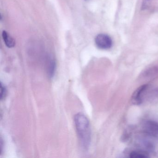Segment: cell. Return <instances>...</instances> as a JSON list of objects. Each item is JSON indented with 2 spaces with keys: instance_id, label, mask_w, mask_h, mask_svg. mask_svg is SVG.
<instances>
[{
  "instance_id": "6",
  "label": "cell",
  "mask_w": 158,
  "mask_h": 158,
  "mask_svg": "<svg viewBox=\"0 0 158 158\" xmlns=\"http://www.w3.org/2000/svg\"><path fill=\"white\" fill-rule=\"evenodd\" d=\"M148 152L144 151H134L130 153V157L131 158H148Z\"/></svg>"
},
{
  "instance_id": "7",
  "label": "cell",
  "mask_w": 158,
  "mask_h": 158,
  "mask_svg": "<svg viewBox=\"0 0 158 158\" xmlns=\"http://www.w3.org/2000/svg\"><path fill=\"white\" fill-rule=\"evenodd\" d=\"M55 61L52 59H50L49 61L48 65V73L50 77H52L53 76L55 70Z\"/></svg>"
},
{
  "instance_id": "8",
  "label": "cell",
  "mask_w": 158,
  "mask_h": 158,
  "mask_svg": "<svg viewBox=\"0 0 158 158\" xmlns=\"http://www.w3.org/2000/svg\"><path fill=\"white\" fill-rule=\"evenodd\" d=\"M6 92V88L4 86L2 85V83H1V98L2 99L4 98Z\"/></svg>"
},
{
  "instance_id": "1",
  "label": "cell",
  "mask_w": 158,
  "mask_h": 158,
  "mask_svg": "<svg viewBox=\"0 0 158 158\" xmlns=\"http://www.w3.org/2000/svg\"><path fill=\"white\" fill-rule=\"evenodd\" d=\"M74 123L77 135L82 147L88 148L91 141V129L88 119L82 113H77L74 117Z\"/></svg>"
},
{
  "instance_id": "4",
  "label": "cell",
  "mask_w": 158,
  "mask_h": 158,
  "mask_svg": "<svg viewBox=\"0 0 158 158\" xmlns=\"http://www.w3.org/2000/svg\"><path fill=\"white\" fill-rule=\"evenodd\" d=\"M148 85H143L139 87L133 93L132 97V103L135 105H139L142 102V98Z\"/></svg>"
},
{
  "instance_id": "3",
  "label": "cell",
  "mask_w": 158,
  "mask_h": 158,
  "mask_svg": "<svg viewBox=\"0 0 158 158\" xmlns=\"http://www.w3.org/2000/svg\"><path fill=\"white\" fill-rule=\"evenodd\" d=\"M143 132L149 135L156 136L158 135V123L155 121L147 120L142 126Z\"/></svg>"
},
{
  "instance_id": "2",
  "label": "cell",
  "mask_w": 158,
  "mask_h": 158,
  "mask_svg": "<svg viewBox=\"0 0 158 158\" xmlns=\"http://www.w3.org/2000/svg\"><path fill=\"white\" fill-rule=\"evenodd\" d=\"M95 41L96 46L101 49H109L112 46L111 39L105 34L98 35L95 38Z\"/></svg>"
},
{
  "instance_id": "5",
  "label": "cell",
  "mask_w": 158,
  "mask_h": 158,
  "mask_svg": "<svg viewBox=\"0 0 158 158\" xmlns=\"http://www.w3.org/2000/svg\"><path fill=\"white\" fill-rule=\"evenodd\" d=\"M2 36L3 41L7 47L12 48L15 46V40L6 31L2 32Z\"/></svg>"
}]
</instances>
